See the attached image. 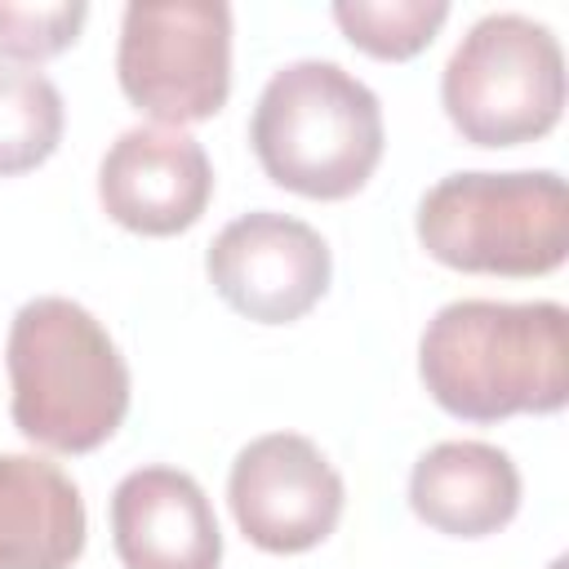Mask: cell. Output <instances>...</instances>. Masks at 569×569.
Segmentation results:
<instances>
[{
	"instance_id": "9a60e30c",
	"label": "cell",
	"mask_w": 569,
	"mask_h": 569,
	"mask_svg": "<svg viewBox=\"0 0 569 569\" xmlns=\"http://www.w3.org/2000/svg\"><path fill=\"white\" fill-rule=\"evenodd\" d=\"M84 18H89L84 0H49V4L0 0V53L22 62L53 58L80 36Z\"/></svg>"
},
{
	"instance_id": "7c38bea8",
	"label": "cell",
	"mask_w": 569,
	"mask_h": 569,
	"mask_svg": "<svg viewBox=\"0 0 569 569\" xmlns=\"http://www.w3.org/2000/svg\"><path fill=\"white\" fill-rule=\"evenodd\" d=\"M84 533V498L58 462L0 453V569H71Z\"/></svg>"
},
{
	"instance_id": "6da1fadb",
	"label": "cell",
	"mask_w": 569,
	"mask_h": 569,
	"mask_svg": "<svg viewBox=\"0 0 569 569\" xmlns=\"http://www.w3.org/2000/svg\"><path fill=\"white\" fill-rule=\"evenodd\" d=\"M569 316L551 298L445 302L418 338V373L431 400L467 422L556 413L569 400Z\"/></svg>"
},
{
	"instance_id": "ba28073f",
	"label": "cell",
	"mask_w": 569,
	"mask_h": 569,
	"mask_svg": "<svg viewBox=\"0 0 569 569\" xmlns=\"http://www.w3.org/2000/svg\"><path fill=\"white\" fill-rule=\"evenodd\" d=\"M342 476L316 440L267 431L249 440L227 476V502L240 533L276 556L325 542L342 516Z\"/></svg>"
},
{
	"instance_id": "52a82bcc",
	"label": "cell",
	"mask_w": 569,
	"mask_h": 569,
	"mask_svg": "<svg viewBox=\"0 0 569 569\" xmlns=\"http://www.w3.org/2000/svg\"><path fill=\"white\" fill-rule=\"evenodd\" d=\"M204 271L231 311L258 325H289L325 298L333 258L311 222L280 209H253L213 236Z\"/></svg>"
},
{
	"instance_id": "5b68a950",
	"label": "cell",
	"mask_w": 569,
	"mask_h": 569,
	"mask_svg": "<svg viewBox=\"0 0 569 569\" xmlns=\"http://www.w3.org/2000/svg\"><path fill=\"white\" fill-rule=\"evenodd\" d=\"M440 102L476 147L542 138L565 111V49L556 31L516 9L476 18L440 71Z\"/></svg>"
},
{
	"instance_id": "4fadbf2b",
	"label": "cell",
	"mask_w": 569,
	"mask_h": 569,
	"mask_svg": "<svg viewBox=\"0 0 569 569\" xmlns=\"http://www.w3.org/2000/svg\"><path fill=\"white\" fill-rule=\"evenodd\" d=\"M62 124L58 84L36 67L0 58V178L44 164L62 142Z\"/></svg>"
},
{
	"instance_id": "8992f818",
	"label": "cell",
	"mask_w": 569,
	"mask_h": 569,
	"mask_svg": "<svg viewBox=\"0 0 569 569\" xmlns=\"http://www.w3.org/2000/svg\"><path fill=\"white\" fill-rule=\"evenodd\" d=\"M116 76L156 124L182 129L218 116L231 93V9L222 0H129Z\"/></svg>"
},
{
	"instance_id": "3957f363",
	"label": "cell",
	"mask_w": 569,
	"mask_h": 569,
	"mask_svg": "<svg viewBox=\"0 0 569 569\" xmlns=\"http://www.w3.org/2000/svg\"><path fill=\"white\" fill-rule=\"evenodd\" d=\"M249 142L262 173L311 200L356 196L382 160L378 93L329 58H293L262 84Z\"/></svg>"
},
{
	"instance_id": "8fae6325",
	"label": "cell",
	"mask_w": 569,
	"mask_h": 569,
	"mask_svg": "<svg viewBox=\"0 0 569 569\" xmlns=\"http://www.w3.org/2000/svg\"><path fill=\"white\" fill-rule=\"evenodd\" d=\"M409 507L449 538H485L516 516L520 471L489 440H440L409 471Z\"/></svg>"
},
{
	"instance_id": "30bf717a",
	"label": "cell",
	"mask_w": 569,
	"mask_h": 569,
	"mask_svg": "<svg viewBox=\"0 0 569 569\" xmlns=\"http://www.w3.org/2000/svg\"><path fill=\"white\" fill-rule=\"evenodd\" d=\"M111 542L124 569H218L222 560L213 502L178 467H138L116 485Z\"/></svg>"
},
{
	"instance_id": "277c9868",
	"label": "cell",
	"mask_w": 569,
	"mask_h": 569,
	"mask_svg": "<svg viewBox=\"0 0 569 569\" xmlns=\"http://www.w3.org/2000/svg\"><path fill=\"white\" fill-rule=\"evenodd\" d=\"M422 249L471 276H547L569 253V191L556 169H462L418 200Z\"/></svg>"
},
{
	"instance_id": "9c48e42d",
	"label": "cell",
	"mask_w": 569,
	"mask_h": 569,
	"mask_svg": "<svg viewBox=\"0 0 569 569\" xmlns=\"http://www.w3.org/2000/svg\"><path fill=\"white\" fill-rule=\"evenodd\" d=\"M213 196V164L187 129L133 124L98 164V200L107 218L138 236L187 231Z\"/></svg>"
},
{
	"instance_id": "7a4b0ae2",
	"label": "cell",
	"mask_w": 569,
	"mask_h": 569,
	"mask_svg": "<svg viewBox=\"0 0 569 569\" xmlns=\"http://www.w3.org/2000/svg\"><path fill=\"white\" fill-rule=\"evenodd\" d=\"M4 356L13 427L27 440L53 453H89L124 422L129 365L89 307L58 293L22 302Z\"/></svg>"
},
{
	"instance_id": "5bb4252c",
	"label": "cell",
	"mask_w": 569,
	"mask_h": 569,
	"mask_svg": "<svg viewBox=\"0 0 569 569\" xmlns=\"http://www.w3.org/2000/svg\"><path fill=\"white\" fill-rule=\"evenodd\" d=\"M445 18V0H333V22L347 31V40L391 62L422 53Z\"/></svg>"
}]
</instances>
